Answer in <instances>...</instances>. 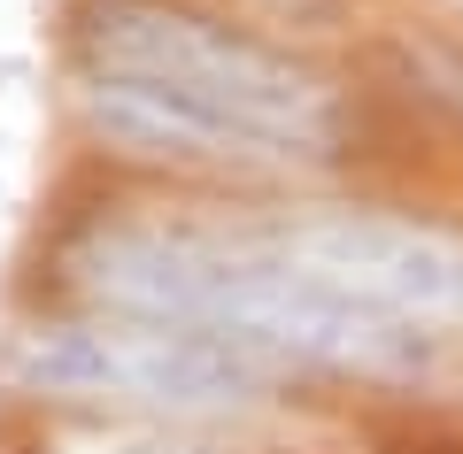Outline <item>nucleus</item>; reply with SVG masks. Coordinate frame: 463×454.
I'll list each match as a JSON object with an SVG mask.
<instances>
[{
  "label": "nucleus",
  "instance_id": "1",
  "mask_svg": "<svg viewBox=\"0 0 463 454\" xmlns=\"http://www.w3.org/2000/svg\"><path fill=\"white\" fill-rule=\"evenodd\" d=\"M70 285L85 309L170 324L263 377H364V385H432L463 347L394 324L286 262L240 208H132L100 216L70 246Z\"/></svg>",
  "mask_w": 463,
  "mask_h": 454
},
{
  "label": "nucleus",
  "instance_id": "2",
  "mask_svg": "<svg viewBox=\"0 0 463 454\" xmlns=\"http://www.w3.org/2000/svg\"><path fill=\"white\" fill-rule=\"evenodd\" d=\"M70 108L109 154L194 178H309L347 139L340 93L309 62L178 0H100Z\"/></svg>",
  "mask_w": 463,
  "mask_h": 454
},
{
  "label": "nucleus",
  "instance_id": "3",
  "mask_svg": "<svg viewBox=\"0 0 463 454\" xmlns=\"http://www.w3.org/2000/svg\"><path fill=\"white\" fill-rule=\"evenodd\" d=\"M0 385L16 401L62 408V416H116V423H178V431H216L255 408H270V385L255 362L139 316H47L16 324L0 339Z\"/></svg>",
  "mask_w": 463,
  "mask_h": 454
},
{
  "label": "nucleus",
  "instance_id": "4",
  "mask_svg": "<svg viewBox=\"0 0 463 454\" xmlns=\"http://www.w3.org/2000/svg\"><path fill=\"white\" fill-rule=\"evenodd\" d=\"M248 216L286 262L325 277L332 292L463 347V224L379 200H286Z\"/></svg>",
  "mask_w": 463,
  "mask_h": 454
},
{
  "label": "nucleus",
  "instance_id": "5",
  "mask_svg": "<svg viewBox=\"0 0 463 454\" xmlns=\"http://www.w3.org/2000/svg\"><path fill=\"white\" fill-rule=\"evenodd\" d=\"M32 454H224L209 431H178V423H116V416H62L47 423Z\"/></svg>",
  "mask_w": 463,
  "mask_h": 454
},
{
  "label": "nucleus",
  "instance_id": "6",
  "mask_svg": "<svg viewBox=\"0 0 463 454\" xmlns=\"http://www.w3.org/2000/svg\"><path fill=\"white\" fill-rule=\"evenodd\" d=\"M440 8H448V16H456V23H463V0H440Z\"/></svg>",
  "mask_w": 463,
  "mask_h": 454
}]
</instances>
